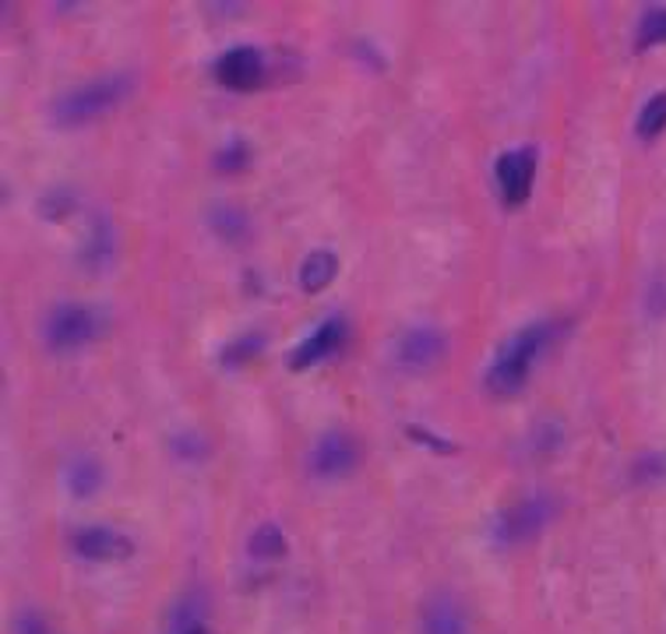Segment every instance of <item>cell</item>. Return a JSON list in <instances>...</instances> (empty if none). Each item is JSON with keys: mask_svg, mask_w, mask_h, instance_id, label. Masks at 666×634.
Here are the masks:
<instances>
[{"mask_svg": "<svg viewBox=\"0 0 666 634\" xmlns=\"http://www.w3.org/2000/svg\"><path fill=\"white\" fill-rule=\"evenodd\" d=\"M554 339H557L554 321H532V325L515 331V336L497 349L490 366H487V377H483L487 392L497 398H508L515 392H522L529 374H532V366H537V360L546 353V346H551Z\"/></svg>", "mask_w": 666, "mask_h": 634, "instance_id": "obj_1", "label": "cell"}, {"mask_svg": "<svg viewBox=\"0 0 666 634\" xmlns=\"http://www.w3.org/2000/svg\"><path fill=\"white\" fill-rule=\"evenodd\" d=\"M135 89V78L116 71V75H103V78H92V81H81V86L60 92L54 99V121L64 127H81V124H92L99 116L113 113L116 106L124 103Z\"/></svg>", "mask_w": 666, "mask_h": 634, "instance_id": "obj_2", "label": "cell"}, {"mask_svg": "<svg viewBox=\"0 0 666 634\" xmlns=\"http://www.w3.org/2000/svg\"><path fill=\"white\" fill-rule=\"evenodd\" d=\"M106 317L89 304H57L43 321V342L49 353H75L103 336Z\"/></svg>", "mask_w": 666, "mask_h": 634, "instance_id": "obj_3", "label": "cell"}, {"mask_svg": "<svg viewBox=\"0 0 666 634\" xmlns=\"http://www.w3.org/2000/svg\"><path fill=\"white\" fill-rule=\"evenodd\" d=\"M551 519H554V500L551 497H543V494L522 497L519 505L505 508L490 522V540H494V546L529 543V540H537L546 525H551Z\"/></svg>", "mask_w": 666, "mask_h": 634, "instance_id": "obj_4", "label": "cell"}, {"mask_svg": "<svg viewBox=\"0 0 666 634\" xmlns=\"http://www.w3.org/2000/svg\"><path fill=\"white\" fill-rule=\"evenodd\" d=\"M494 180H497V191H501V202L508 208H522L532 194V180H537V148L522 145V148H511L505 156H497Z\"/></svg>", "mask_w": 666, "mask_h": 634, "instance_id": "obj_5", "label": "cell"}, {"mask_svg": "<svg viewBox=\"0 0 666 634\" xmlns=\"http://www.w3.org/2000/svg\"><path fill=\"white\" fill-rule=\"evenodd\" d=\"M357 462H360V444L349 438L346 430H325L311 448L307 469L314 479H339L353 473Z\"/></svg>", "mask_w": 666, "mask_h": 634, "instance_id": "obj_6", "label": "cell"}, {"mask_svg": "<svg viewBox=\"0 0 666 634\" xmlns=\"http://www.w3.org/2000/svg\"><path fill=\"white\" fill-rule=\"evenodd\" d=\"M215 78L229 92H255L264 81V57L255 46H233L215 60Z\"/></svg>", "mask_w": 666, "mask_h": 634, "instance_id": "obj_7", "label": "cell"}, {"mask_svg": "<svg viewBox=\"0 0 666 634\" xmlns=\"http://www.w3.org/2000/svg\"><path fill=\"white\" fill-rule=\"evenodd\" d=\"M444 356V336L430 325H413L406 328L395 342V363L403 371H427Z\"/></svg>", "mask_w": 666, "mask_h": 634, "instance_id": "obj_8", "label": "cell"}, {"mask_svg": "<svg viewBox=\"0 0 666 634\" xmlns=\"http://www.w3.org/2000/svg\"><path fill=\"white\" fill-rule=\"evenodd\" d=\"M71 546L78 557L95 561V564H110V561H127L135 554V543L124 532H116L110 525H86L71 536Z\"/></svg>", "mask_w": 666, "mask_h": 634, "instance_id": "obj_9", "label": "cell"}, {"mask_svg": "<svg viewBox=\"0 0 666 634\" xmlns=\"http://www.w3.org/2000/svg\"><path fill=\"white\" fill-rule=\"evenodd\" d=\"M346 342V321L342 317H328L318 328L311 331V336L300 342L293 353H290V371H307V366L321 363L325 356L339 353V346Z\"/></svg>", "mask_w": 666, "mask_h": 634, "instance_id": "obj_10", "label": "cell"}, {"mask_svg": "<svg viewBox=\"0 0 666 634\" xmlns=\"http://www.w3.org/2000/svg\"><path fill=\"white\" fill-rule=\"evenodd\" d=\"M81 269L86 272H106L113 258H116V233L113 223L106 219L103 212L92 215L89 233H86V244H81Z\"/></svg>", "mask_w": 666, "mask_h": 634, "instance_id": "obj_11", "label": "cell"}, {"mask_svg": "<svg viewBox=\"0 0 666 634\" xmlns=\"http://www.w3.org/2000/svg\"><path fill=\"white\" fill-rule=\"evenodd\" d=\"M420 634H470V621H465L459 599L448 592L430 596L420 616Z\"/></svg>", "mask_w": 666, "mask_h": 634, "instance_id": "obj_12", "label": "cell"}, {"mask_svg": "<svg viewBox=\"0 0 666 634\" xmlns=\"http://www.w3.org/2000/svg\"><path fill=\"white\" fill-rule=\"evenodd\" d=\"M64 487H68V494L78 500L92 497L99 487H103V465H99L92 455L68 458V465H64Z\"/></svg>", "mask_w": 666, "mask_h": 634, "instance_id": "obj_13", "label": "cell"}, {"mask_svg": "<svg viewBox=\"0 0 666 634\" xmlns=\"http://www.w3.org/2000/svg\"><path fill=\"white\" fill-rule=\"evenodd\" d=\"M339 272V258L331 250H311V254L300 261V290L321 293Z\"/></svg>", "mask_w": 666, "mask_h": 634, "instance_id": "obj_14", "label": "cell"}, {"mask_svg": "<svg viewBox=\"0 0 666 634\" xmlns=\"http://www.w3.org/2000/svg\"><path fill=\"white\" fill-rule=\"evenodd\" d=\"M208 226L229 244H240V240H247V233H251V219H247V212L237 208V205H229V202H219L208 212Z\"/></svg>", "mask_w": 666, "mask_h": 634, "instance_id": "obj_15", "label": "cell"}, {"mask_svg": "<svg viewBox=\"0 0 666 634\" xmlns=\"http://www.w3.org/2000/svg\"><path fill=\"white\" fill-rule=\"evenodd\" d=\"M247 554H251L255 561H275L286 554V532H282L275 522H261L251 540H247Z\"/></svg>", "mask_w": 666, "mask_h": 634, "instance_id": "obj_16", "label": "cell"}, {"mask_svg": "<svg viewBox=\"0 0 666 634\" xmlns=\"http://www.w3.org/2000/svg\"><path fill=\"white\" fill-rule=\"evenodd\" d=\"M635 131H639V138H645V141H653L656 135H663V131H666V92H656L642 106Z\"/></svg>", "mask_w": 666, "mask_h": 634, "instance_id": "obj_17", "label": "cell"}, {"mask_svg": "<svg viewBox=\"0 0 666 634\" xmlns=\"http://www.w3.org/2000/svg\"><path fill=\"white\" fill-rule=\"evenodd\" d=\"M173 455L184 462H202L208 455V441L197 430H177L173 433Z\"/></svg>", "mask_w": 666, "mask_h": 634, "instance_id": "obj_18", "label": "cell"}, {"mask_svg": "<svg viewBox=\"0 0 666 634\" xmlns=\"http://www.w3.org/2000/svg\"><path fill=\"white\" fill-rule=\"evenodd\" d=\"M261 349H264V339L258 336V331H251V336H244V339L229 342V346L223 349V363H226V366H240V363H247V360H255Z\"/></svg>", "mask_w": 666, "mask_h": 634, "instance_id": "obj_19", "label": "cell"}, {"mask_svg": "<svg viewBox=\"0 0 666 634\" xmlns=\"http://www.w3.org/2000/svg\"><path fill=\"white\" fill-rule=\"evenodd\" d=\"M247 162H251V148H247V141H229L215 152V170L219 173H240Z\"/></svg>", "mask_w": 666, "mask_h": 634, "instance_id": "obj_20", "label": "cell"}, {"mask_svg": "<svg viewBox=\"0 0 666 634\" xmlns=\"http://www.w3.org/2000/svg\"><path fill=\"white\" fill-rule=\"evenodd\" d=\"M75 208H78V197H75L71 191H64V188L43 194V202H39V212L46 215V219H54V223L68 219Z\"/></svg>", "mask_w": 666, "mask_h": 634, "instance_id": "obj_21", "label": "cell"}, {"mask_svg": "<svg viewBox=\"0 0 666 634\" xmlns=\"http://www.w3.org/2000/svg\"><path fill=\"white\" fill-rule=\"evenodd\" d=\"M666 43V8H648L639 25V46Z\"/></svg>", "mask_w": 666, "mask_h": 634, "instance_id": "obj_22", "label": "cell"}, {"mask_svg": "<svg viewBox=\"0 0 666 634\" xmlns=\"http://www.w3.org/2000/svg\"><path fill=\"white\" fill-rule=\"evenodd\" d=\"M406 438L409 441H420V444H427L430 448V452H455V444L452 441H444V438H438V433H430L427 427H420V423H409L406 427Z\"/></svg>", "mask_w": 666, "mask_h": 634, "instance_id": "obj_23", "label": "cell"}, {"mask_svg": "<svg viewBox=\"0 0 666 634\" xmlns=\"http://www.w3.org/2000/svg\"><path fill=\"white\" fill-rule=\"evenodd\" d=\"M14 634H49V627L36 610H22L14 616Z\"/></svg>", "mask_w": 666, "mask_h": 634, "instance_id": "obj_24", "label": "cell"}, {"mask_svg": "<svg viewBox=\"0 0 666 634\" xmlns=\"http://www.w3.org/2000/svg\"><path fill=\"white\" fill-rule=\"evenodd\" d=\"M173 634H208V627H205V624H194V627H188V631H173Z\"/></svg>", "mask_w": 666, "mask_h": 634, "instance_id": "obj_25", "label": "cell"}]
</instances>
